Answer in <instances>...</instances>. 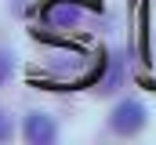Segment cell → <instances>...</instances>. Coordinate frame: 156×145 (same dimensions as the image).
Here are the masks:
<instances>
[{
    "label": "cell",
    "mask_w": 156,
    "mask_h": 145,
    "mask_svg": "<svg viewBox=\"0 0 156 145\" xmlns=\"http://www.w3.org/2000/svg\"><path fill=\"white\" fill-rule=\"evenodd\" d=\"M145 123H149V109H145V102H138V98H123L109 112V131L113 134H123V138L142 134Z\"/></svg>",
    "instance_id": "cell-1"
},
{
    "label": "cell",
    "mask_w": 156,
    "mask_h": 145,
    "mask_svg": "<svg viewBox=\"0 0 156 145\" xmlns=\"http://www.w3.org/2000/svg\"><path fill=\"white\" fill-rule=\"evenodd\" d=\"M22 138L29 145H51L58 138V123L47 116V112H29L22 120Z\"/></svg>",
    "instance_id": "cell-3"
},
{
    "label": "cell",
    "mask_w": 156,
    "mask_h": 145,
    "mask_svg": "<svg viewBox=\"0 0 156 145\" xmlns=\"http://www.w3.org/2000/svg\"><path fill=\"white\" fill-rule=\"evenodd\" d=\"M11 134H15V123H11V116L0 109V142H7Z\"/></svg>",
    "instance_id": "cell-4"
},
{
    "label": "cell",
    "mask_w": 156,
    "mask_h": 145,
    "mask_svg": "<svg viewBox=\"0 0 156 145\" xmlns=\"http://www.w3.org/2000/svg\"><path fill=\"white\" fill-rule=\"evenodd\" d=\"M83 7H94V11H98V4H83V0H47L40 15H44V22H47L51 29H69V26L80 22Z\"/></svg>",
    "instance_id": "cell-2"
}]
</instances>
